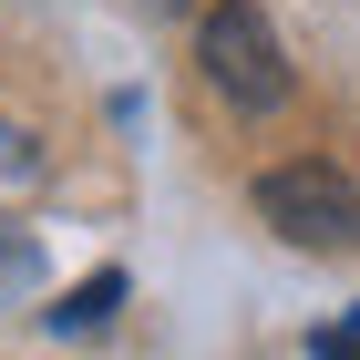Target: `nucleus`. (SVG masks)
<instances>
[{
    "instance_id": "nucleus-1",
    "label": "nucleus",
    "mask_w": 360,
    "mask_h": 360,
    "mask_svg": "<svg viewBox=\"0 0 360 360\" xmlns=\"http://www.w3.org/2000/svg\"><path fill=\"white\" fill-rule=\"evenodd\" d=\"M195 62H206V83H217L237 113H278L288 103V52H278V21L257 11V0H206Z\"/></svg>"
},
{
    "instance_id": "nucleus-2",
    "label": "nucleus",
    "mask_w": 360,
    "mask_h": 360,
    "mask_svg": "<svg viewBox=\"0 0 360 360\" xmlns=\"http://www.w3.org/2000/svg\"><path fill=\"white\" fill-rule=\"evenodd\" d=\"M257 217H268L288 248H309V257H360V186L340 165H319V155L257 175Z\"/></svg>"
},
{
    "instance_id": "nucleus-3",
    "label": "nucleus",
    "mask_w": 360,
    "mask_h": 360,
    "mask_svg": "<svg viewBox=\"0 0 360 360\" xmlns=\"http://www.w3.org/2000/svg\"><path fill=\"white\" fill-rule=\"evenodd\" d=\"M113 299H124V268H103V278H83L72 299L52 309V330H93V319H113Z\"/></svg>"
},
{
    "instance_id": "nucleus-4",
    "label": "nucleus",
    "mask_w": 360,
    "mask_h": 360,
    "mask_svg": "<svg viewBox=\"0 0 360 360\" xmlns=\"http://www.w3.org/2000/svg\"><path fill=\"white\" fill-rule=\"evenodd\" d=\"M309 350H319V360H360V319H330V330L309 340Z\"/></svg>"
}]
</instances>
